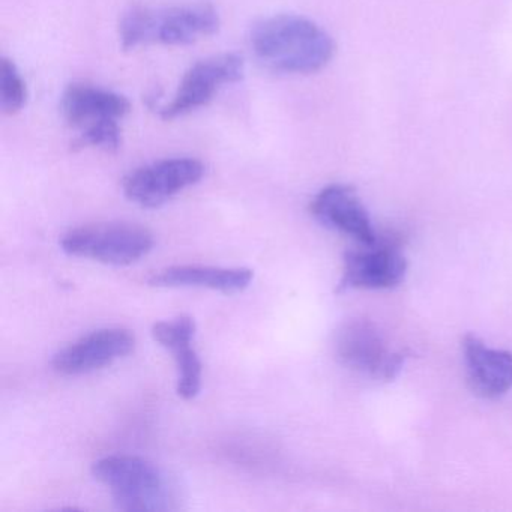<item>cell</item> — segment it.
Returning <instances> with one entry per match:
<instances>
[{
  "label": "cell",
  "mask_w": 512,
  "mask_h": 512,
  "mask_svg": "<svg viewBox=\"0 0 512 512\" xmlns=\"http://www.w3.org/2000/svg\"><path fill=\"white\" fill-rule=\"evenodd\" d=\"M92 475L109 488L122 511H163L172 508V490L163 473L136 455H109L92 467Z\"/></svg>",
  "instance_id": "3957f363"
},
{
  "label": "cell",
  "mask_w": 512,
  "mask_h": 512,
  "mask_svg": "<svg viewBox=\"0 0 512 512\" xmlns=\"http://www.w3.org/2000/svg\"><path fill=\"white\" fill-rule=\"evenodd\" d=\"M244 77V61L235 53H223L196 62L179 83L175 97L160 110L161 119L173 121L208 106L215 95Z\"/></svg>",
  "instance_id": "52a82bcc"
},
{
  "label": "cell",
  "mask_w": 512,
  "mask_h": 512,
  "mask_svg": "<svg viewBox=\"0 0 512 512\" xmlns=\"http://www.w3.org/2000/svg\"><path fill=\"white\" fill-rule=\"evenodd\" d=\"M134 346L136 337L128 329H98L59 350L53 356L52 365L64 376L94 373L130 355Z\"/></svg>",
  "instance_id": "9c48e42d"
},
{
  "label": "cell",
  "mask_w": 512,
  "mask_h": 512,
  "mask_svg": "<svg viewBox=\"0 0 512 512\" xmlns=\"http://www.w3.org/2000/svg\"><path fill=\"white\" fill-rule=\"evenodd\" d=\"M131 104L124 95L88 83H73L61 98V113L74 130H86L95 124L122 121Z\"/></svg>",
  "instance_id": "4fadbf2b"
},
{
  "label": "cell",
  "mask_w": 512,
  "mask_h": 512,
  "mask_svg": "<svg viewBox=\"0 0 512 512\" xmlns=\"http://www.w3.org/2000/svg\"><path fill=\"white\" fill-rule=\"evenodd\" d=\"M203 176L205 164L197 158H166L128 173L122 188L130 202L145 209H157L181 191L199 184Z\"/></svg>",
  "instance_id": "5b68a950"
},
{
  "label": "cell",
  "mask_w": 512,
  "mask_h": 512,
  "mask_svg": "<svg viewBox=\"0 0 512 512\" xmlns=\"http://www.w3.org/2000/svg\"><path fill=\"white\" fill-rule=\"evenodd\" d=\"M217 8L209 2H191L169 8L134 5L119 20V40L124 50L148 44L190 46L220 29Z\"/></svg>",
  "instance_id": "7a4b0ae2"
},
{
  "label": "cell",
  "mask_w": 512,
  "mask_h": 512,
  "mask_svg": "<svg viewBox=\"0 0 512 512\" xmlns=\"http://www.w3.org/2000/svg\"><path fill=\"white\" fill-rule=\"evenodd\" d=\"M337 355L346 367L377 380L400 374L409 353L391 350L382 332L370 320H352L337 334Z\"/></svg>",
  "instance_id": "8992f818"
},
{
  "label": "cell",
  "mask_w": 512,
  "mask_h": 512,
  "mask_svg": "<svg viewBox=\"0 0 512 512\" xmlns=\"http://www.w3.org/2000/svg\"><path fill=\"white\" fill-rule=\"evenodd\" d=\"M154 235L134 223H97L65 233L61 247L68 256L110 266H130L148 256Z\"/></svg>",
  "instance_id": "277c9868"
},
{
  "label": "cell",
  "mask_w": 512,
  "mask_h": 512,
  "mask_svg": "<svg viewBox=\"0 0 512 512\" xmlns=\"http://www.w3.org/2000/svg\"><path fill=\"white\" fill-rule=\"evenodd\" d=\"M196 322L193 317L182 316L161 320L152 326V337L173 355L178 368L176 392L184 400H193L202 389V362L193 347Z\"/></svg>",
  "instance_id": "7c38bea8"
},
{
  "label": "cell",
  "mask_w": 512,
  "mask_h": 512,
  "mask_svg": "<svg viewBox=\"0 0 512 512\" xmlns=\"http://www.w3.org/2000/svg\"><path fill=\"white\" fill-rule=\"evenodd\" d=\"M28 101V88L19 68L11 59L0 62V106L5 115L22 112Z\"/></svg>",
  "instance_id": "9a60e30c"
},
{
  "label": "cell",
  "mask_w": 512,
  "mask_h": 512,
  "mask_svg": "<svg viewBox=\"0 0 512 512\" xmlns=\"http://www.w3.org/2000/svg\"><path fill=\"white\" fill-rule=\"evenodd\" d=\"M310 212L323 226L338 230L359 244L373 245L379 241L367 209L349 185L332 184L323 188L311 200Z\"/></svg>",
  "instance_id": "30bf717a"
},
{
  "label": "cell",
  "mask_w": 512,
  "mask_h": 512,
  "mask_svg": "<svg viewBox=\"0 0 512 512\" xmlns=\"http://www.w3.org/2000/svg\"><path fill=\"white\" fill-rule=\"evenodd\" d=\"M254 56L269 70L284 74H313L335 55L331 35L313 20L278 14L260 20L250 34Z\"/></svg>",
  "instance_id": "6da1fadb"
},
{
  "label": "cell",
  "mask_w": 512,
  "mask_h": 512,
  "mask_svg": "<svg viewBox=\"0 0 512 512\" xmlns=\"http://www.w3.org/2000/svg\"><path fill=\"white\" fill-rule=\"evenodd\" d=\"M122 145L121 121L101 122L80 131L74 140V148H97L101 151L115 152Z\"/></svg>",
  "instance_id": "2e32d148"
},
{
  "label": "cell",
  "mask_w": 512,
  "mask_h": 512,
  "mask_svg": "<svg viewBox=\"0 0 512 512\" xmlns=\"http://www.w3.org/2000/svg\"><path fill=\"white\" fill-rule=\"evenodd\" d=\"M467 382L473 394L487 400L503 397L512 389V353L493 349L476 335H464L461 341Z\"/></svg>",
  "instance_id": "8fae6325"
},
{
  "label": "cell",
  "mask_w": 512,
  "mask_h": 512,
  "mask_svg": "<svg viewBox=\"0 0 512 512\" xmlns=\"http://www.w3.org/2000/svg\"><path fill=\"white\" fill-rule=\"evenodd\" d=\"M253 280V271L247 268H217V266L179 265L161 269L149 278V284L166 289L196 287L215 290L224 295L244 292Z\"/></svg>",
  "instance_id": "5bb4252c"
},
{
  "label": "cell",
  "mask_w": 512,
  "mask_h": 512,
  "mask_svg": "<svg viewBox=\"0 0 512 512\" xmlns=\"http://www.w3.org/2000/svg\"><path fill=\"white\" fill-rule=\"evenodd\" d=\"M364 247L344 256L338 290H385L401 284L406 277L407 260L397 242L379 238L376 244Z\"/></svg>",
  "instance_id": "ba28073f"
}]
</instances>
